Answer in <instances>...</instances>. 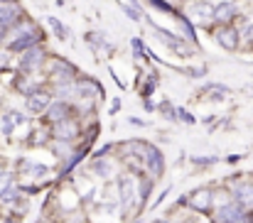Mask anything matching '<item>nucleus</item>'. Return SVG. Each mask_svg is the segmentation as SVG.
<instances>
[{"label":"nucleus","mask_w":253,"mask_h":223,"mask_svg":"<svg viewBox=\"0 0 253 223\" xmlns=\"http://www.w3.org/2000/svg\"><path fill=\"white\" fill-rule=\"evenodd\" d=\"M150 27H153V30L158 32V37H160V39H163V42L168 44L169 49H174V52H177L179 57H189V49H187V44H184V42H179V39H177V37H174L172 32L163 30V27H158V25H153V22H150Z\"/></svg>","instance_id":"nucleus-1"},{"label":"nucleus","mask_w":253,"mask_h":223,"mask_svg":"<svg viewBox=\"0 0 253 223\" xmlns=\"http://www.w3.org/2000/svg\"><path fill=\"white\" fill-rule=\"evenodd\" d=\"M211 204H214V194H211L209 189H199V191H194V194L189 196V206H192L194 211L207 214V211L211 209Z\"/></svg>","instance_id":"nucleus-2"},{"label":"nucleus","mask_w":253,"mask_h":223,"mask_svg":"<svg viewBox=\"0 0 253 223\" xmlns=\"http://www.w3.org/2000/svg\"><path fill=\"white\" fill-rule=\"evenodd\" d=\"M244 206L236 201V204H226V206H221L219 209V214H216V219L221 223H241L244 221V211H241Z\"/></svg>","instance_id":"nucleus-3"},{"label":"nucleus","mask_w":253,"mask_h":223,"mask_svg":"<svg viewBox=\"0 0 253 223\" xmlns=\"http://www.w3.org/2000/svg\"><path fill=\"white\" fill-rule=\"evenodd\" d=\"M118 186H121V204H123V209L128 211V209L133 206V199H135V184H133L130 177H121Z\"/></svg>","instance_id":"nucleus-4"},{"label":"nucleus","mask_w":253,"mask_h":223,"mask_svg":"<svg viewBox=\"0 0 253 223\" xmlns=\"http://www.w3.org/2000/svg\"><path fill=\"white\" fill-rule=\"evenodd\" d=\"M20 15H22V10H20L15 2H0V25H2V27L17 22Z\"/></svg>","instance_id":"nucleus-5"},{"label":"nucleus","mask_w":253,"mask_h":223,"mask_svg":"<svg viewBox=\"0 0 253 223\" xmlns=\"http://www.w3.org/2000/svg\"><path fill=\"white\" fill-rule=\"evenodd\" d=\"M47 106H49V93H44V91H37L27 98V111L30 113H42V111H47Z\"/></svg>","instance_id":"nucleus-6"},{"label":"nucleus","mask_w":253,"mask_h":223,"mask_svg":"<svg viewBox=\"0 0 253 223\" xmlns=\"http://www.w3.org/2000/svg\"><path fill=\"white\" fill-rule=\"evenodd\" d=\"M74 135H77V125L72 120L64 118V120H57L54 123V138L57 140H72Z\"/></svg>","instance_id":"nucleus-7"},{"label":"nucleus","mask_w":253,"mask_h":223,"mask_svg":"<svg viewBox=\"0 0 253 223\" xmlns=\"http://www.w3.org/2000/svg\"><path fill=\"white\" fill-rule=\"evenodd\" d=\"M216 42L224 47V49H236L239 47V32L236 30H219L216 32Z\"/></svg>","instance_id":"nucleus-8"},{"label":"nucleus","mask_w":253,"mask_h":223,"mask_svg":"<svg viewBox=\"0 0 253 223\" xmlns=\"http://www.w3.org/2000/svg\"><path fill=\"white\" fill-rule=\"evenodd\" d=\"M214 17H216L219 22H231V20L236 17V5H234V2H219V5L214 7Z\"/></svg>","instance_id":"nucleus-9"},{"label":"nucleus","mask_w":253,"mask_h":223,"mask_svg":"<svg viewBox=\"0 0 253 223\" xmlns=\"http://www.w3.org/2000/svg\"><path fill=\"white\" fill-rule=\"evenodd\" d=\"M145 162H148V167L155 172V174H163V169H165V162H163V154H160V149L150 148L145 152Z\"/></svg>","instance_id":"nucleus-10"},{"label":"nucleus","mask_w":253,"mask_h":223,"mask_svg":"<svg viewBox=\"0 0 253 223\" xmlns=\"http://www.w3.org/2000/svg\"><path fill=\"white\" fill-rule=\"evenodd\" d=\"M40 39V32L35 30V32H27V35H22V37H17L12 44H10V49L12 52H20V49H27V47H32L35 42Z\"/></svg>","instance_id":"nucleus-11"},{"label":"nucleus","mask_w":253,"mask_h":223,"mask_svg":"<svg viewBox=\"0 0 253 223\" xmlns=\"http://www.w3.org/2000/svg\"><path fill=\"white\" fill-rule=\"evenodd\" d=\"M42 59H44L42 49H27L25 57H22V69H35V67L42 64Z\"/></svg>","instance_id":"nucleus-12"},{"label":"nucleus","mask_w":253,"mask_h":223,"mask_svg":"<svg viewBox=\"0 0 253 223\" xmlns=\"http://www.w3.org/2000/svg\"><path fill=\"white\" fill-rule=\"evenodd\" d=\"M22 123H25V118H22L20 113L10 111V113L2 115V133H12V128H17V125H22Z\"/></svg>","instance_id":"nucleus-13"},{"label":"nucleus","mask_w":253,"mask_h":223,"mask_svg":"<svg viewBox=\"0 0 253 223\" xmlns=\"http://www.w3.org/2000/svg\"><path fill=\"white\" fill-rule=\"evenodd\" d=\"M67 111H69V106L59 101V103H54V106H47V118L54 120V123H57V120H64V118H67Z\"/></svg>","instance_id":"nucleus-14"},{"label":"nucleus","mask_w":253,"mask_h":223,"mask_svg":"<svg viewBox=\"0 0 253 223\" xmlns=\"http://www.w3.org/2000/svg\"><path fill=\"white\" fill-rule=\"evenodd\" d=\"M236 201H239L241 206H251L253 204V186L251 184H246V186H239V189H236Z\"/></svg>","instance_id":"nucleus-15"},{"label":"nucleus","mask_w":253,"mask_h":223,"mask_svg":"<svg viewBox=\"0 0 253 223\" xmlns=\"http://www.w3.org/2000/svg\"><path fill=\"white\" fill-rule=\"evenodd\" d=\"M192 15H197V17L207 20L209 15H214V7H211V5H207V2H199V5H194V7H192Z\"/></svg>","instance_id":"nucleus-16"},{"label":"nucleus","mask_w":253,"mask_h":223,"mask_svg":"<svg viewBox=\"0 0 253 223\" xmlns=\"http://www.w3.org/2000/svg\"><path fill=\"white\" fill-rule=\"evenodd\" d=\"M47 22H49V27L57 32V37H59V39H67V27H64V25H62V22H59L54 15H52V17H47Z\"/></svg>","instance_id":"nucleus-17"},{"label":"nucleus","mask_w":253,"mask_h":223,"mask_svg":"<svg viewBox=\"0 0 253 223\" xmlns=\"http://www.w3.org/2000/svg\"><path fill=\"white\" fill-rule=\"evenodd\" d=\"M93 172L101 174V177H108V174L113 172V167H111L108 162H103V159H96V162H93Z\"/></svg>","instance_id":"nucleus-18"},{"label":"nucleus","mask_w":253,"mask_h":223,"mask_svg":"<svg viewBox=\"0 0 253 223\" xmlns=\"http://www.w3.org/2000/svg\"><path fill=\"white\" fill-rule=\"evenodd\" d=\"M10 182H12V177H10L7 172H0V194H2L7 186H10Z\"/></svg>","instance_id":"nucleus-19"},{"label":"nucleus","mask_w":253,"mask_h":223,"mask_svg":"<svg viewBox=\"0 0 253 223\" xmlns=\"http://www.w3.org/2000/svg\"><path fill=\"white\" fill-rule=\"evenodd\" d=\"M79 91H82V96H93V83L91 81H82L79 83Z\"/></svg>","instance_id":"nucleus-20"},{"label":"nucleus","mask_w":253,"mask_h":223,"mask_svg":"<svg viewBox=\"0 0 253 223\" xmlns=\"http://www.w3.org/2000/svg\"><path fill=\"white\" fill-rule=\"evenodd\" d=\"M216 157H192V164H214Z\"/></svg>","instance_id":"nucleus-21"},{"label":"nucleus","mask_w":253,"mask_h":223,"mask_svg":"<svg viewBox=\"0 0 253 223\" xmlns=\"http://www.w3.org/2000/svg\"><path fill=\"white\" fill-rule=\"evenodd\" d=\"M130 47H133L135 57H143V42H140V39H133V42H130Z\"/></svg>","instance_id":"nucleus-22"},{"label":"nucleus","mask_w":253,"mask_h":223,"mask_svg":"<svg viewBox=\"0 0 253 223\" xmlns=\"http://www.w3.org/2000/svg\"><path fill=\"white\" fill-rule=\"evenodd\" d=\"M177 113H179V118H182L184 123H194V115H189L187 111H177Z\"/></svg>","instance_id":"nucleus-23"},{"label":"nucleus","mask_w":253,"mask_h":223,"mask_svg":"<svg viewBox=\"0 0 253 223\" xmlns=\"http://www.w3.org/2000/svg\"><path fill=\"white\" fill-rule=\"evenodd\" d=\"M204 74H207V72H204L202 67H199V69H189V72H187V76H197V78H199V76H204Z\"/></svg>","instance_id":"nucleus-24"},{"label":"nucleus","mask_w":253,"mask_h":223,"mask_svg":"<svg viewBox=\"0 0 253 223\" xmlns=\"http://www.w3.org/2000/svg\"><path fill=\"white\" fill-rule=\"evenodd\" d=\"M246 39H249V42H253V25H249V27H246Z\"/></svg>","instance_id":"nucleus-25"},{"label":"nucleus","mask_w":253,"mask_h":223,"mask_svg":"<svg viewBox=\"0 0 253 223\" xmlns=\"http://www.w3.org/2000/svg\"><path fill=\"white\" fill-rule=\"evenodd\" d=\"M0 2H12V0H0Z\"/></svg>","instance_id":"nucleus-26"},{"label":"nucleus","mask_w":253,"mask_h":223,"mask_svg":"<svg viewBox=\"0 0 253 223\" xmlns=\"http://www.w3.org/2000/svg\"><path fill=\"white\" fill-rule=\"evenodd\" d=\"M153 223H165V221H153Z\"/></svg>","instance_id":"nucleus-27"}]
</instances>
